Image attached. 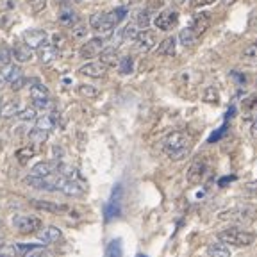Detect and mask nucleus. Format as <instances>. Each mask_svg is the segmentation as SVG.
Returning <instances> with one entry per match:
<instances>
[{
    "instance_id": "1",
    "label": "nucleus",
    "mask_w": 257,
    "mask_h": 257,
    "mask_svg": "<svg viewBox=\"0 0 257 257\" xmlns=\"http://www.w3.org/2000/svg\"><path fill=\"white\" fill-rule=\"evenodd\" d=\"M163 149H165V154L172 161H181L189 154L191 138L186 133H182V131H175V133L166 136L165 143H163Z\"/></svg>"
},
{
    "instance_id": "2",
    "label": "nucleus",
    "mask_w": 257,
    "mask_h": 257,
    "mask_svg": "<svg viewBox=\"0 0 257 257\" xmlns=\"http://www.w3.org/2000/svg\"><path fill=\"white\" fill-rule=\"evenodd\" d=\"M220 220L232 221L237 225H250L257 220V209L252 205H239V207H232L229 211L220 213Z\"/></svg>"
},
{
    "instance_id": "3",
    "label": "nucleus",
    "mask_w": 257,
    "mask_h": 257,
    "mask_svg": "<svg viewBox=\"0 0 257 257\" xmlns=\"http://www.w3.org/2000/svg\"><path fill=\"white\" fill-rule=\"evenodd\" d=\"M218 239L223 241L225 245L232 246H250L255 241V236L248 230L243 229H227L218 234Z\"/></svg>"
},
{
    "instance_id": "4",
    "label": "nucleus",
    "mask_w": 257,
    "mask_h": 257,
    "mask_svg": "<svg viewBox=\"0 0 257 257\" xmlns=\"http://www.w3.org/2000/svg\"><path fill=\"white\" fill-rule=\"evenodd\" d=\"M125 16H127V8H125V6H120V8L112 9V11L104 13V15H102V22H100V27H98V32H107L109 34L118 24L123 22Z\"/></svg>"
},
{
    "instance_id": "5",
    "label": "nucleus",
    "mask_w": 257,
    "mask_h": 257,
    "mask_svg": "<svg viewBox=\"0 0 257 257\" xmlns=\"http://www.w3.org/2000/svg\"><path fill=\"white\" fill-rule=\"evenodd\" d=\"M13 225L16 230H20L24 234L38 232L41 229V220L36 216H27V214H18L13 218Z\"/></svg>"
},
{
    "instance_id": "6",
    "label": "nucleus",
    "mask_w": 257,
    "mask_h": 257,
    "mask_svg": "<svg viewBox=\"0 0 257 257\" xmlns=\"http://www.w3.org/2000/svg\"><path fill=\"white\" fill-rule=\"evenodd\" d=\"M57 191L64 193V195H68V197H80L84 189L75 179H66V177L59 175V181H57Z\"/></svg>"
},
{
    "instance_id": "7",
    "label": "nucleus",
    "mask_w": 257,
    "mask_h": 257,
    "mask_svg": "<svg viewBox=\"0 0 257 257\" xmlns=\"http://www.w3.org/2000/svg\"><path fill=\"white\" fill-rule=\"evenodd\" d=\"M177 22H179V13L168 9V11L159 13L157 18L154 20V24H156V27L161 29V31H172L177 25Z\"/></svg>"
},
{
    "instance_id": "8",
    "label": "nucleus",
    "mask_w": 257,
    "mask_h": 257,
    "mask_svg": "<svg viewBox=\"0 0 257 257\" xmlns=\"http://www.w3.org/2000/svg\"><path fill=\"white\" fill-rule=\"evenodd\" d=\"M102 50H104V40H102V38H93V40H89L88 43H84L80 47L79 54L82 59H93V57L98 56Z\"/></svg>"
},
{
    "instance_id": "9",
    "label": "nucleus",
    "mask_w": 257,
    "mask_h": 257,
    "mask_svg": "<svg viewBox=\"0 0 257 257\" xmlns=\"http://www.w3.org/2000/svg\"><path fill=\"white\" fill-rule=\"evenodd\" d=\"M134 43H136V48L140 52H150L152 47H156V34H154L152 31H147V29H145L143 32H138L136 34Z\"/></svg>"
},
{
    "instance_id": "10",
    "label": "nucleus",
    "mask_w": 257,
    "mask_h": 257,
    "mask_svg": "<svg viewBox=\"0 0 257 257\" xmlns=\"http://www.w3.org/2000/svg\"><path fill=\"white\" fill-rule=\"evenodd\" d=\"M48 41V34L45 31H27L24 32V43L29 45L32 50H38L43 43Z\"/></svg>"
},
{
    "instance_id": "11",
    "label": "nucleus",
    "mask_w": 257,
    "mask_h": 257,
    "mask_svg": "<svg viewBox=\"0 0 257 257\" xmlns=\"http://www.w3.org/2000/svg\"><path fill=\"white\" fill-rule=\"evenodd\" d=\"M209 24H211V15H209V13H197V15L193 16L189 29H191V31L195 32V34H197V38H198V36H202L205 31H207Z\"/></svg>"
},
{
    "instance_id": "12",
    "label": "nucleus",
    "mask_w": 257,
    "mask_h": 257,
    "mask_svg": "<svg viewBox=\"0 0 257 257\" xmlns=\"http://www.w3.org/2000/svg\"><path fill=\"white\" fill-rule=\"evenodd\" d=\"M105 73H107V66H104L102 63H88L79 68V75L91 77V79H100Z\"/></svg>"
},
{
    "instance_id": "13",
    "label": "nucleus",
    "mask_w": 257,
    "mask_h": 257,
    "mask_svg": "<svg viewBox=\"0 0 257 257\" xmlns=\"http://www.w3.org/2000/svg\"><path fill=\"white\" fill-rule=\"evenodd\" d=\"M205 168H207V166H205V161L204 159H197L191 165V168L188 170V181L191 182V184H198V182L204 179Z\"/></svg>"
},
{
    "instance_id": "14",
    "label": "nucleus",
    "mask_w": 257,
    "mask_h": 257,
    "mask_svg": "<svg viewBox=\"0 0 257 257\" xmlns=\"http://www.w3.org/2000/svg\"><path fill=\"white\" fill-rule=\"evenodd\" d=\"M56 170H57V165H54V163H50V161H41V163H38V165L32 166L31 175L47 177V175H52V173H56Z\"/></svg>"
},
{
    "instance_id": "15",
    "label": "nucleus",
    "mask_w": 257,
    "mask_h": 257,
    "mask_svg": "<svg viewBox=\"0 0 257 257\" xmlns=\"http://www.w3.org/2000/svg\"><path fill=\"white\" fill-rule=\"evenodd\" d=\"M56 56H57V48L54 47L52 43H48V41L38 48V57H40V61L45 64L52 63V61L56 59Z\"/></svg>"
},
{
    "instance_id": "16",
    "label": "nucleus",
    "mask_w": 257,
    "mask_h": 257,
    "mask_svg": "<svg viewBox=\"0 0 257 257\" xmlns=\"http://www.w3.org/2000/svg\"><path fill=\"white\" fill-rule=\"evenodd\" d=\"M13 56L18 63H27L32 57V48L25 43H16L15 48H13Z\"/></svg>"
},
{
    "instance_id": "17",
    "label": "nucleus",
    "mask_w": 257,
    "mask_h": 257,
    "mask_svg": "<svg viewBox=\"0 0 257 257\" xmlns=\"http://www.w3.org/2000/svg\"><path fill=\"white\" fill-rule=\"evenodd\" d=\"M207 257H230L229 246L225 245L223 241H216V243H211L207 246Z\"/></svg>"
},
{
    "instance_id": "18",
    "label": "nucleus",
    "mask_w": 257,
    "mask_h": 257,
    "mask_svg": "<svg viewBox=\"0 0 257 257\" xmlns=\"http://www.w3.org/2000/svg\"><path fill=\"white\" fill-rule=\"evenodd\" d=\"M100 63L104 64V66H118V52H116V48L114 47H109V48H104L100 54Z\"/></svg>"
},
{
    "instance_id": "19",
    "label": "nucleus",
    "mask_w": 257,
    "mask_h": 257,
    "mask_svg": "<svg viewBox=\"0 0 257 257\" xmlns=\"http://www.w3.org/2000/svg\"><path fill=\"white\" fill-rule=\"evenodd\" d=\"M31 204L34 205V207H38V209H43V211H48V213H54V214H59V213H64V211H68V207H66V205L54 204V202L32 200Z\"/></svg>"
},
{
    "instance_id": "20",
    "label": "nucleus",
    "mask_w": 257,
    "mask_h": 257,
    "mask_svg": "<svg viewBox=\"0 0 257 257\" xmlns=\"http://www.w3.org/2000/svg\"><path fill=\"white\" fill-rule=\"evenodd\" d=\"M40 239L43 241V243H47V245H50V243H59V241L63 239V234H61V230L57 229V227H47L43 232H40Z\"/></svg>"
},
{
    "instance_id": "21",
    "label": "nucleus",
    "mask_w": 257,
    "mask_h": 257,
    "mask_svg": "<svg viewBox=\"0 0 257 257\" xmlns=\"http://www.w3.org/2000/svg\"><path fill=\"white\" fill-rule=\"evenodd\" d=\"M13 66H15V64H13V61H11V50L0 48V75L6 79V75L11 72Z\"/></svg>"
},
{
    "instance_id": "22",
    "label": "nucleus",
    "mask_w": 257,
    "mask_h": 257,
    "mask_svg": "<svg viewBox=\"0 0 257 257\" xmlns=\"http://www.w3.org/2000/svg\"><path fill=\"white\" fill-rule=\"evenodd\" d=\"M243 112H245L246 120H255L257 118V95L248 96L243 102Z\"/></svg>"
},
{
    "instance_id": "23",
    "label": "nucleus",
    "mask_w": 257,
    "mask_h": 257,
    "mask_svg": "<svg viewBox=\"0 0 257 257\" xmlns=\"http://www.w3.org/2000/svg\"><path fill=\"white\" fill-rule=\"evenodd\" d=\"M241 61L246 64V66H257V43H252L243 50V56Z\"/></svg>"
},
{
    "instance_id": "24",
    "label": "nucleus",
    "mask_w": 257,
    "mask_h": 257,
    "mask_svg": "<svg viewBox=\"0 0 257 257\" xmlns=\"http://www.w3.org/2000/svg\"><path fill=\"white\" fill-rule=\"evenodd\" d=\"M157 54L159 56H173L175 54V38H166L161 41L157 47Z\"/></svg>"
},
{
    "instance_id": "25",
    "label": "nucleus",
    "mask_w": 257,
    "mask_h": 257,
    "mask_svg": "<svg viewBox=\"0 0 257 257\" xmlns=\"http://www.w3.org/2000/svg\"><path fill=\"white\" fill-rule=\"evenodd\" d=\"M105 257H123V246H121V239L109 241L107 248H105Z\"/></svg>"
},
{
    "instance_id": "26",
    "label": "nucleus",
    "mask_w": 257,
    "mask_h": 257,
    "mask_svg": "<svg viewBox=\"0 0 257 257\" xmlns=\"http://www.w3.org/2000/svg\"><path fill=\"white\" fill-rule=\"evenodd\" d=\"M54 125H56V112L54 114H45V116H40L36 120V128H41V131H50V128H54Z\"/></svg>"
},
{
    "instance_id": "27",
    "label": "nucleus",
    "mask_w": 257,
    "mask_h": 257,
    "mask_svg": "<svg viewBox=\"0 0 257 257\" xmlns=\"http://www.w3.org/2000/svg\"><path fill=\"white\" fill-rule=\"evenodd\" d=\"M31 96L34 100H40V98H47L48 96V89L47 86L40 84L38 80H32V86H31Z\"/></svg>"
},
{
    "instance_id": "28",
    "label": "nucleus",
    "mask_w": 257,
    "mask_h": 257,
    "mask_svg": "<svg viewBox=\"0 0 257 257\" xmlns=\"http://www.w3.org/2000/svg\"><path fill=\"white\" fill-rule=\"evenodd\" d=\"M20 112V105H18V102H15V100H11V102H8V104H4L2 107H0V114L4 118H13V116H16Z\"/></svg>"
},
{
    "instance_id": "29",
    "label": "nucleus",
    "mask_w": 257,
    "mask_h": 257,
    "mask_svg": "<svg viewBox=\"0 0 257 257\" xmlns=\"http://www.w3.org/2000/svg\"><path fill=\"white\" fill-rule=\"evenodd\" d=\"M179 40H181V43L184 45V47H191V45L197 41V34H195L189 27H186L179 32Z\"/></svg>"
},
{
    "instance_id": "30",
    "label": "nucleus",
    "mask_w": 257,
    "mask_h": 257,
    "mask_svg": "<svg viewBox=\"0 0 257 257\" xmlns=\"http://www.w3.org/2000/svg\"><path fill=\"white\" fill-rule=\"evenodd\" d=\"M104 214H105V220H111V218H114V216H118V214H120V207H118V204H116V200H114V198H112V200L105 205Z\"/></svg>"
},
{
    "instance_id": "31",
    "label": "nucleus",
    "mask_w": 257,
    "mask_h": 257,
    "mask_svg": "<svg viewBox=\"0 0 257 257\" xmlns=\"http://www.w3.org/2000/svg\"><path fill=\"white\" fill-rule=\"evenodd\" d=\"M118 68H120V72L123 73V75H128V73L133 72V68H134L133 57L125 56L123 59H120V61H118Z\"/></svg>"
},
{
    "instance_id": "32",
    "label": "nucleus",
    "mask_w": 257,
    "mask_h": 257,
    "mask_svg": "<svg viewBox=\"0 0 257 257\" xmlns=\"http://www.w3.org/2000/svg\"><path fill=\"white\" fill-rule=\"evenodd\" d=\"M29 138H31L32 143H43V141L48 138V133L47 131H41V128H32Z\"/></svg>"
},
{
    "instance_id": "33",
    "label": "nucleus",
    "mask_w": 257,
    "mask_h": 257,
    "mask_svg": "<svg viewBox=\"0 0 257 257\" xmlns=\"http://www.w3.org/2000/svg\"><path fill=\"white\" fill-rule=\"evenodd\" d=\"M204 102H209V104H218L220 102V95H218V89L216 88H207L204 93Z\"/></svg>"
},
{
    "instance_id": "34",
    "label": "nucleus",
    "mask_w": 257,
    "mask_h": 257,
    "mask_svg": "<svg viewBox=\"0 0 257 257\" xmlns=\"http://www.w3.org/2000/svg\"><path fill=\"white\" fill-rule=\"evenodd\" d=\"M136 24L140 25L141 29H147L150 25V11L145 9V11H140L136 16Z\"/></svg>"
},
{
    "instance_id": "35",
    "label": "nucleus",
    "mask_w": 257,
    "mask_h": 257,
    "mask_svg": "<svg viewBox=\"0 0 257 257\" xmlns=\"http://www.w3.org/2000/svg\"><path fill=\"white\" fill-rule=\"evenodd\" d=\"M16 116L20 118V120H34V118H36V107H27V109H22L20 112H18V114H16Z\"/></svg>"
},
{
    "instance_id": "36",
    "label": "nucleus",
    "mask_w": 257,
    "mask_h": 257,
    "mask_svg": "<svg viewBox=\"0 0 257 257\" xmlns=\"http://www.w3.org/2000/svg\"><path fill=\"white\" fill-rule=\"evenodd\" d=\"M120 34H121V40L125 41V40H134L138 32H136V27H134V25H127Z\"/></svg>"
},
{
    "instance_id": "37",
    "label": "nucleus",
    "mask_w": 257,
    "mask_h": 257,
    "mask_svg": "<svg viewBox=\"0 0 257 257\" xmlns=\"http://www.w3.org/2000/svg\"><path fill=\"white\" fill-rule=\"evenodd\" d=\"M0 257H16V250H15V246L6 245V243H2V245H0Z\"/></svg>"
},
{
    "instance_id": "38",
    "label": "nucleus",
    "mask_w": 257,
    "mask_h": 257,
    "mask_svg": "<svg viewBox=\"0 0 257 257\" xmlns=\"http://www.w3.org/2000/svg\"><path fill=\"white\" fill-rule=\"evenodd\" d=\"M79 91L82 93L84 96H91V98H93V96L98 95V89H96L95 86H88V84H82V86H80Z\"/></svg>"
},
{
    "instance_id": "39",
    "label": "nucleus",
    "mask_w": 257,
    "mask_h": 257,
    "mask_svg": "<svg viewBox=\"0 0 257 257\" xmlns=\"http://www.w3.org/2000/svg\"><path fill=\"white\" fill-rule=\"evenodd\" d=\"M59 22H61L63 25L75 24V22H77V16L73 15V13H70V11H68V13H63V15L59 16Z\"/></svg>"
},
{
    "instance_id": "40",
    "label": "nucleus",
    "mask_w": 257,
    "mask_h": 257,
    "mask_svg": "<svg viewBox=\"0 0 257 257\" xmlns=\"http://www.w3.org/2000/svg\"><path fill=\"white\" fill-rule=\"evenodd\" d=\"M20 77H22V70L18 68V66H13L11 72H9L8 75H6L4 80H8V82H15V80L20 79Z\"/></svg>"
},
{
    "instance_id": "41",
    "label": "nucleus",
    "mask_w": 257,
    "mask_h": 257,
    "mask_svg": "<svg viewBox=\"0 0 257 257\" xmlns=\"http://www.w3.org/2000/svg\"><path fill=\"white\" fill-rule=\"evenodd\" d=\"M16 156H18V159L24 163V161H27L29 157L34 156V150H32V149H22V150H18V152H16Z\"/></svg>"
},
{
    "instance_id": "42",
    "label": "nucleus",
    "mask_w": 257,
    "mask_h": 257,
    "mask_svg": "<svg viewBox=\"0 0 257 257\" xmlns=\"http://www.w3.org/2000/svg\"><path fill=\"white\" fill-rule=\"evenodd\" d=\"M102 15H104V13H98V15H93L91 18H89V25H91V29L98 31V27H100V22H102Z\"/></svg>"
},
{
    "instance_id": "43",
    "label": "nucleus",
    "mask_w": 257,
    "mask_h": 257,
    "mask_svg": "<svg viewBox=\"0 0 257 257\" xmlns=\"http://www.w3.org/2000/svg\"><path fill=\"white\" fill-rule=\"evenodd\" d=\"M168 4V0H149V8L150 9H161Z\"/></svg>"
},
{
    "instance_id": "44",
    "label": "nucleus",
    "mask_w": 257,
    "mask_h": 257,
    "mask_svg": "<svg viewBox=\"0 0 257 257\" xmlns=\"http://www.w3.org/2000/svg\"><path fill=\"white\" fill-rule=\"evenodd\" d=\"M214 2L216 0H191V6L193 8H204V6H211Z\"/></svg>"
},
{
    "instance_id": "45",
    "label": "nucleus",
    "mask_w": 257,
    "mask_h": 257,
    "mask_svg": "<svg viewBox=\"0 0 257 257\" xmlns=\"http://www.w3.org/2000/svg\"><path fill=\"white\" fill-rule=\"evenodd\" d=\"M34 107L36 109H48L50 107V102L47 98H40V100H34Z\"/></svg>"
},
{
    "instance_id": "46",
    "label": "nucleus",
    "mask_w": 257,
    "mask_h": 257,
    "mask_svg": "<svg viewBox=\"0 0 257 257\" xmlns=\"http://www.w3.org/2000/svg\"><path fill=\"white\" fill-rule=\"evenodd\" d=\"M24 82H25V79H24V75H22L20 79H16L15 82H11L13 89H15V91H18V89H22V86H24Z\"/></svg>"
},
{
    "instance_id": "47",
    "label": "nucleus",
    "mask_w": 257,
    "mask_h": 257,
    "mask_svg": "<svg viewBox=\"0 0 257 257\" xmlns=\"http://www.w3.org/2000/svg\"><path fill=\"white\" fill-rule=\"evenodd\" d=\"M120 2H121V6H125V8H127V6L136 4V2H140V0H120Z\"/></svg>"
},
{
    "instance_id": "48",
    "label": "nucleus",
    "mask_w": 257,
    "mask_h": 257,
    "mask_svg": "<svg viewBox=\"0 0 257 257\" xmlns=\"http://www.w3.org/2000/svg\"><path fill=\"white\" fill-rule=\"evenodd\" d=\"M77 36H86V27H77Z\"/></svg>"
},
{
    "instance_id": "49",
    "label": "nucleus",
    "mask_w": 257,
    "mask_h": 257,
    "mask_svg": "<svg viewBox=\"0 0 257 257\" xmlns=\"http://www.w3.org/2000/svg\"><path fill=\"white\" fill-rule=\"evenodd\" d=\"M252 136L257 138V118L253 120V123H252Z\"/></svg>"
},
{
    "instance_id": "50",
    "label": "nucleus",
    "mask_w": 257,
    "mask_h": 257,
    "mask_svg": "<svg viewBox=\"0 0 257 257\" xmlns=\"http://www.w3.org/2000/svg\"><path fill=\"white\" fill-rule=\"evenodd\" d=\"M234 2H236V0H223V4H225V6H232Z\"/></svg>"
},
{
    "instance_id": "51",
    "label": "nucleus",
    "mask_w": 257,
    "mask_h": 257,
    "mask_svg": "<svg viewBox=\"0 0 257 257\" xmlns=\"http://www.w3.org/2000/svg\"><path fill=\"white\" fill-rule=\"evenodd\" d=\"M2 86H4V80H0V88H2Z\"/></svg>"
},
{
    "instance_id": "52",
    "label": "nucleus",
    "mask_w": 257,
    "mask_h": 257,
    "mask_svg": "<svg viewBox=\"0 0 257 257\" xmlns=\"http://www.w3.org/2000/svg\"><path fill=\"white\" fill-rule=\"evenodd\" d=\"M177 2H186V0H177Z\"/></svg>"
},
{
    "instance_id": "53",
    "label": "nucleus",
    "mask_w": 257,
    "mask_h": 257,
    "mask_svg": "<svg viewBox=\"0 0 257 257\" xmlns=\"http://www.w3.org/2000/svg\"><path fill=\"white\" fill-rule=\"evenodd\" d=\"M29 2H34V0H29Z\"/></svg>"
},
{
    "instance_id": "54",
    "label": "nucleus",
    "mask_w": 257,
    "mask_h": 257,
    "mask_svg": "<svg viewBox=\"0 0 257 257\" xmlns=\"http://www.w3.org/2000/svg\"><path fill=\"white\" fill-rule=\"evenodd\" d=\"M72 2H77V0H72Z\"/></svg>"
},
{
    "instance_id": "55",
    "label": "nucleus",
    "mask_w": 257,
    "mask_h": 257,
    "mask_svg": "<svg viewBox=\"0 0 257 257\" xmlns=\"http://www.w3.org/2000/svg\"><path fill=\"white\" fill-rule=\"evenodd\" d=\"M140 257H145V255H140Z\"/></svg>"
}]
</instances>
